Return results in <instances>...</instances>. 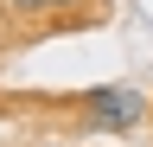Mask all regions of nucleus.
<instances>
[{"label":"nucleus","instance_id":"nucleus-3","mask_svg":"<svg viewBox=\"0 0 153 147\" xmlns=\"http://www.w3.org/2000/svg\"><path fill=\"white\" fill-rule=\"evenodd\" d=\"M51 147H57V141H51Z\"/></svg>","mask_w":153,"mask_h":147},{"label":"nucleus","instance_id":"nucleus-2","mask_svg":"<svg viewBox=\"0 0 153 147\" xmlns=\"http://www.w3.org/2000/svg\"><path fill=\"white\" fill-rule=\"evenodd\" d=\"M13 13H26V19H38V13H64V7H83V0H7Z\"/></svg>","mask_w":153,"mask_h":147},{"label":"nucleus","instance_id":"nucleus-1","mask_svg":"<svg viewBox=\"0 0 153 147\" xmlns=\"http://www.w3.org/2000/svg\"><path fill=\"white\" fill-rule=\"evenodd\" d=\"M76 109H83L89 134H134V128L147 122V90H134V83H96V90L76 96Z\"/></svg>","mask_w":153,"mask_h":147}]
</instances>
